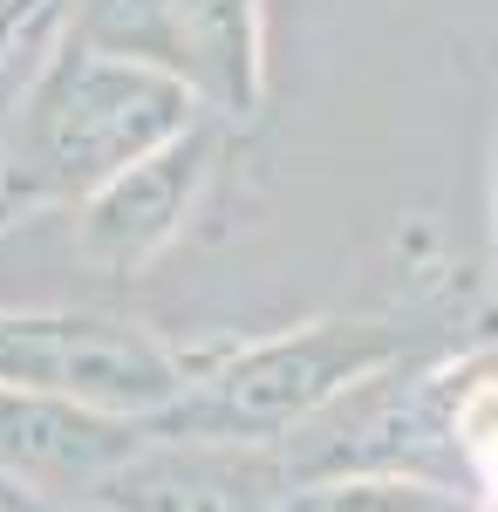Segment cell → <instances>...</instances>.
Here are the masks:
<instances>
[{
	"label": "cell",
	"mask_w": 498,
	"mask_h": 512,
	"mask_svg": "<svg viewBox=\"0 0 498 512\" xmlns=\"http://www.w3.org/2000/svg\"><path fill=\"white\" fill-rule=\"evenodd\" d=\"M192 123V82L164 76L151 62H130V55H103L69 35L21 103L14 144H7V178H0V219L41 212V205H82L116 171L151 158L157 144H171Z\"/></svg>",
	"instance_id": "1"
},
{
	"label": "cell",
	"mask_w": 498,
	"mask_h": 512,
	"mask_svg": "<svg viewBox=\"0 0 498 512\" xmlns=\"http://www.w3.org/2000/svg\"><path fill=\"white\" fill-rule=\"evenodd\" d=\"M410 349V328L396 321H314L301 335L253 342L219 362L205 383H185L151 424V437H192V444H267V437L307 424L355 383L383 376Z\"/></svg>",
	"instance_id": "2"
},
{
	"label": "cell",
	"mask_w": 498,
	"mask_h": 512,
	"mask_svg": "<svg viewBox=\"0 0 498 512\" xmlns=\"http://www.w3.org/2000/svg\"><path fill=\"white\" fill-rule=\"evenodd\" d=\"M185 362L130 321L0 308V390H41L116 417H157L185 390Z\"/></svg>",
	"instance_id": "3"
},
{
	"label": "cell",
	"mask_w": 498,
	"mask_h": 512,
	"mask_svg": "<svg viewBox=\"0 0 498 512\" xmlns=\"http://www.w3.org/2000/svg\"><path fill=\"white\" fill-rule=\"evenodd\" d=\"M151 444L144 417H116L96 403L41 390H0V478L35 492H96L123 458Z\"/></svg>",
	"instance_id": "4"
},
{
	"label": "cell",
	"mask_w": 498,
	"mask_h": 512,
	"mask_svg": "<svg viewBox=\"0 0 498 512\" xmlns=\"http://www.w3.org/2000/svg\"><path fill=\"white\" fill-rule=\"evenodd\" d=\"M287 465L253 444H192V437H151L137 458L96 478L103 512H280Z\"/></svg>",
	"instance_id": "5"
},
{
	"label": "cell",
	"mask_w": 498,
	"mask_h": 512,
	"mask_svg": "<svg viewBox=\"0 0 498 512\" xmlns=\"http://www.w3.org/2000/svg\"><path fill=\"white\" fill-rule=\"evenodd\" d=\"M212 158H219V130L192 123L171 144H157L151 158L116 171L103 192L82 198V246L110 267H144L151 253H164L185 233L198 192L212 178Z\"/></svg>",
	"instance_id": "6"
},
{
	"label": "cell",
	"mask_w": 498,
	"mask_h": 512,
	"mask_svg": "<svg viewBox=\"0 0 498 512\" xmlns=\"http://www.w3.org/2000/svg\"><path fill=\"white\" fill-rule=\"evenodd\" d=\"M178 21V55L198 103L219 117H253L260 110V7L253 0H171Z\"/></svg>",
	"instance_id": "7"
},
{
	"label": "cell",
	"mask_w": 498,
	"mask_h": 512,
	"mask_svg": "<svg viewBox=\"0 0 498 512\" xmlns=\"http://www.w3.org/2000/svg\"><path fill=\"white\" fill-rule=\"evenodd\" d=\"M280 512H471L417 472H307L287 478Z\"/></svg>",
	"instance_id": "8"
},
{
	"label": "cell",
	"mask_w": 498,
	"mask_h": 512,
	"mask_svg": "<svg viewBox=\"0 0 498 512\" xmlns=\"http://www.w3.org/2000/svg\"><path fill=\"white\" fill-rule=\"evenodd\" d=\"M458 444L471 451V465H478V478L492 485L498 499V383H478V390L458 396Z\"/></svg>",
	"instance_id": "9"
},
{
	"label": "cell",
	"mask_w": 498,
	"mask_h": 512,
	"mask_svg": "<svg viewBox=\"0 0 498 512\" xmlns=\"http://www.w3.org/2000/svg\"><path fill=\"white\" fill-rule=\"evenodd\" d=\"M21 21H28V14H21L14 0H0V55H7V41H14V28H21Z\"/></svg>",
	"instance_id": "10"
}]
</instances>
